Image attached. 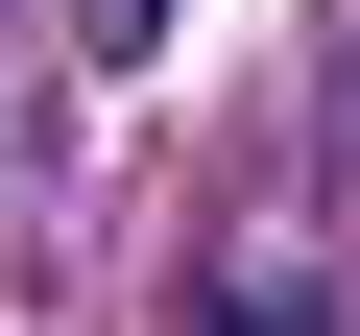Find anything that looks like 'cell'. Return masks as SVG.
I'll list each match as a JSON object with an SVG mask.
<instances>
[{"instance_id": "6da1fadb", "label": "cell", "mask_w": 360, "mask_h": 336, "mask_svg": "<svg viewBox=\"0 0 360 336\" xmlns=\"http://www.w3.org/2000/svg\"><path fill=\"white\" fill-rule=\"evenodd\" d=\"M193 336H336V288H312V264H217V288H193Z\"/></svg>"}, {"instance_id": "7a4b0ae2", "label": "cell", "mask_w": 360, "mask_h": 336, "mask_svg": "<svg viewBox=\"0 0 360 336\" xmlns=\"http://www.w3.org/2000/svg\"><path fill=\"white\" fill-rule=\"evenodd\" d=\"M144 25H168V0H72V49H144Z\"/></svg>"}]
</instances>
